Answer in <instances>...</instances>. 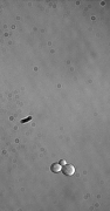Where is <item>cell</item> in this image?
Masks as SVG:
<instances>
[{
    "mask_svg": "<svg viewBox=\"0 0 110 211\" xmlns=\"http://www.w3.org/2000/svg\"><path fill=\"white\" fill-rule=\"evenodd\" d=\"M29 120H31V117H27V119L22 120V121H21V123H25V122H27V121H29Z\"/></svg>",
    "mask_w": 110,
    "mask_h": 211,
    "instance_id": "cell-3",
    "label": "cell"
},
{
    "mask_svg": "<svg viewBox=\"0 0 110 211\" xmlns=\"http://www.w3.org/2000/svg\"><path fill=\"white\" fill-rule=\"evenodd\" d=\"M59 164H60V165H65V164H66V161H60V163H59Z\"/></svg>",
    "mask_w": 110,
    "mask_h": 211,
    "instance_id": "cell-4",
    "label": "cell"
},
{
    "mask_svg": "<svg viewBox=\"0 0 110 211\" xmlns=\"http://www.w3.org/2000/svg\"><path fill=\"white\" fill-rule=\"evenodd\" d=\"M50 170L53 171V172H59V171L61 170V165L60 164H58V163H54V164H52V167H50Z\"/></svg>",
    "mask_w": 110,
    "mask_h": 211,
    "instance_id": "cell-2",
    "label": "cell"
},
{
    "mask_svg": "<svg viewBox=\"0 0 110 211\" xmlns=\"http://www.w3.org/2000/svg\"><path fill=\"white\" fill-rule=\"evenodd\" d=\"M62 172L67 176H72L74 172H75V168L73 167L72 164H65L63 168H62Z\"/></svg>",
    "mask_w": 110,
    "mask_h": 211,
    "instance_id": "cell-1",
    "label": "cell"
}]
</instances>
